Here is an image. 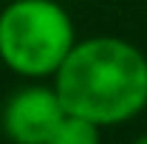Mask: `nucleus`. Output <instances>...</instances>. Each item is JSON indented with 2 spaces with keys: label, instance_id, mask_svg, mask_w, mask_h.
<instances>
[{
  "label": "nucleus",
  "instance_id": "f257e3e1",
  "mask_svg": "<svg viewBox=\"0 0 147 144\" xmlns=\"http://www.w3.org/2000/svg\"><path fill=\"white\" fill-rule=\"evenodd\" d=\"M51 85L65 113L116 127L147 110V57L122 37L93 34L76 40Z\"/></svg>",
  "mask_w": 147,
  "mask_h": 144
},
{
  "label": "nucleus",
  "instance_id": "f03ea898",
  "mask_svg": "<svg viewBox=\"0 0 147 144\" xmlns=\"http://www.w3.org/2000/svg\"><path fill=\"white\" fill-rule=\"evenodd\" d=\"M76 45V26L57 0H6L0 62L23 79H51Z\"/></svg>",
  "mask_w": 147,
  "mask_h": 144
},
{
  "label": "nucleus",
  "instance_id": "7ed1b4c3",
  "mask_svg": "<svg viewBox=\"0 0 147 144\" xmlns=\"http://www.w3.org/2000/svg\"><path fill=\"white\" fill-rule=\"evenodd\" d=\"M68 113L62 108L54 85L17 88L3 105L0 127L11 144H45Z\"/></svg>",
  "mask_w": 147,
  "mask_h": 144
},
{
  "label": "nucleus",
  "instance_id": "20e7f679",
  "mask_svg": "<svg viewBox=\"0 0 147 144\" xmlns=\"http://www.w3.org/2000/svg\"><path fill=\"white\" fill-rule=\"evenodd\" d=\"M45 144H102V127L68 113Z\"/></svg>",
  "mask_w": 147,
  "mask_h": 144
},
{
  "label": "nucleus",
  "instance_id": "39448f33",
  "mask_svg": "<svg viewBox=\"0 0 147 144\" xmlns=\"http://www.w3.org/2000/svg\"><path fill=\"white\" fill-rule=\"evenodd\" d=\"M130 144H147V133H139V136H136Z\"/></svg>",
  "mask_w": 147,
  "mask_h": 144
},
{
  "label": "nucleus",
  "instance_id": "423d86ee",
  "mask_svg": "<svg viewBox=\"0 0 147 144\" xmlns=\"http://www.w3.org/2000/svg\"><path fill=\"white\" fill-rule=\"evenodd\" d=\"M0 3H6V0H0Z\"/></svg>",
  "mask_w": 147,
  "mask_h": 144
}]
</instances>
